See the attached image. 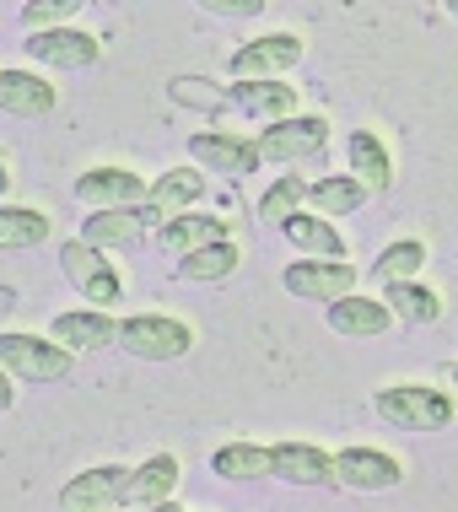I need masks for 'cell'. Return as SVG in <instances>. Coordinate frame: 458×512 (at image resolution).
<instances>
[{
    "instance_id": "6",
    "label": "cell",
    "mask_w": 458,
    "mask_h": 512,
    "mask_svg": "<svg viewBox=\"0 0 458 512\" xmlns=\"http://www.w3.org/2000/svg\"><path fill=\"white\" fill-rule=\"evenodd\" d=\"M286 292L308 302H335L345 292H356V270L340 265V259H297L286 270Z\"/></svg>"
},
{
    "instance_id": "20",
    "label": "cell",
    "mask_w": 458,
    "mask_h": 512,
    "mask_svg": "<svg viewBox=\"0 0 458 512\" xmlns=\"http://www.w3.org/2000/svg\"><path fill=\"white\" fill-rule=\"evenodd\" d=\"M54 340H60L65 351H97V345L119 340V324L103 308H92V313H60V318H54Z\"/></svg>"
},
{
    "instance_id": "4",
    "label": "cell",
    "mask_w": 458,
    "mask_h": 512,
    "mask_svg": "<svg viewBox=\"0 0 458 512\" xmlns=\"http://www.w3.org/2000/svg\"><path fill=\"white\" fill-rule=\"evenodd\" d=\"M60 270H65V281H71L81 297L97 302V308L119 302V275H114V265L103 259V248H92L87 238L60 243Z\"/></svg>"
},
{
    "instance_id": "38",
    "label": "cell",
    "mask_w": 458,
    "mask_h": 512,
    "mask_svg": "<svg viewBox=\"0 0 458 512\" xmlns=\"http://www.w3.org/2000/svg\"><path fill=\"white\" fill-rule=\"evenodd\" d=\"M453 389H458V367H453Z\"/></svg>"
},
{
    "instance_id": "22",
    "label": "cell",
    "mask_w": 458,
    "mask_h": 512,
    "mask_svg": "<svg viewBox=\"0 0 458 512\" xmlns=\"http://www.w3.org/2000/svg\"><path fill=\"white\" fill-rule=\"evenodd\" d=\"M281 232H286L291 248H302V254H313V259H340V254H345L340 232L329 227L324 216H297V211H291V216L281 221Z\"/></svg>"
},
{
    "instance_id": "25",
    "label": "cell",
    "mask_w": 458,
    "mask_h": 512,
    "mask_svg": "<svg viewBox=\"0 0 458 512\" xmlns=\"http://www.w3.org/2000/svg\"><path fill=\"white\" fill-rule=\"evenodd\" d=\"M308 200L324 216H345V211H356V205L367 200V184L356 173H329V178H318V184H308Z\"/></svg>"
},
{
    "instance_id": "27",
    "label": "cell",
    "mask_w": 458,
    "mask_h": 512,
    "mask_svg": "<svg viewBox=\"0 0 458 512\" xmlns=\"http://www.w3.org/2000/svg\"><path fill=\"white\" fill-rule=\"evenodd\" d=\"M211 469L221 480H265L270 475V448H259V442H227L211 459Z\"/></svg>"
},
{
    "instance_id": "15",
    "label": "cell",
    "mask_w": 458,
    "mask_h": 512,
    "mask_svg": "<svg viewBox=\"0 0 458 512\" xmlns=\"http://www.w3.org/2000/svg\"><path fill=\"white\" fill-rule=\"evenodd\" d=\"M227 108H238V114H248V119H286L291 108H297V92L291 87H281L275 76H265V81H238V87L227 92Z\"/></svg>"
},
{
    "instance_id": "31",
    "label": "cell",
    "mask_w": 458,
    "mask_h": 512,
    "mask_svg": "<svg viewBox=\"0 0 458 512\" xmlns=\"http://www.w3.org/2000/svg\"><path fill=\"white\" fill-rule=\"evenodd\" d=\"M302 200H308V184H302V178H281V184L259 200V216H265V221H286Z\"/></svg>"
},
{
    "instance_id": "34",
    "label": "cell",
    "mask_w": 458,
    "mask_h": 512,
    "mask_svg": "<svg viewBox=\"0 0 458 512\" xmlns=\"http://www.w3.org/2000/svg\"><path fill=\"white\" fill-rule=\"evenodd\" d=\"M0 410H11V372L0 367Z\"/></svg>"
},
{
    "instance_id": "8",
    "label": "cell",
    "mask_w": 458,
    "mask_h": 512,
    "mask_svg": "<svg viewBox=\"0 0 458 512\" xmlns=\"http://www.w3.org/2000/svg\"><path fill=\"white\" fill-rule=\"evenodd\" d=\"M38 65H54V71H87L97 60V38L92 33H76V27H44L22 44Z\"/></svg>"
},
{
    "instance_id": "33",
    "label": "cell",
    "mask_w": 458,
    "mask_h": 512,
    "mask_svg": "<svg viewBox=\"0 0 458 512\" xmlns=\"http://www.w3.org/2000/svg\"><path fill=\"white\" fill-rule=\"evenodd\" d=\"M205 11H216V17H232V22H243V17H259L265 11V0H200Z\"/></svg>"
},
{
    "instance_id": "23",
    "label": "cell",
    "mask_w": 458,
    "mask_h": 512,
    "mask_svg": "<svg viewBox=\"0 0 458 512\" xmlns=\"http://www.w3.org/2000/svg\"><path fill=\"white\" fill-rule=\"evenodd\" d=\"M221 238H227V221L221 216H184L178 211L168 227H162V248H168V254H194V248L221 243Z\"/></svg>"
},
{
    "instance_id": "2",
    "label": "cell",
    "mask_w": 458,
    "mask_h": 512,
    "mask_svg": "<svg viewBox=\"0 0 458 512\" xmlns=\"http://www.w3.org/2000/svg\"><path fill=\"white\" fill-rule=\"evenodd\" d=\"M119 345L130 356H141V362H173V356H184L194 335L189 324H178V318H162V313H135L119 324Z\"/></svg>"
},
{
    "instance_id": "35",
    "label": "cell",
    "mask_w": 458,
    "mask_h": 512,
    "mask_svg": "<svg viewBox=\"0 0 458 512\" xmlns=\"http://www.w3.org/2000/svg\"><path fill=\"white\" fill-rule=\"evenodd\" d=\"M11 184V173H6V162H0V189H6Z\"/></svg>"
},
{
    "instance_id": "14",
    "label": "cell",
    "mask_w": 458,
    "mask_h": 512,
    "mask_svg": "<svg viewBox=\"0 0 458 512\" xmlns=\"http://www.w3.org/2000/svg\"><path fill=\"white\" fill-rule=\"evenodd\" d=\"M151 227L146 205H108V211L87 216V227H81V238H87L92 248H124V243H141V232Z\"/></svg>"
},
{
    "instance_id": "10",
    "label": "cell",
    "mask_w": 458,
    "mask_h": 512,
    "mask_svg": "<svg viewBox=\"0 0 458 512\" xmlns=\"http://www.w3.org/2000/svg\"><path fill=\"white\" fill-rule=\"evenodd\" d=\"M270 475L291 486H335V453L313 448V442H281L270 448Z\"/></svg>"
},
{
    "instance_id": "36",
    "label": "cell",
    "mask_w": 458,
    "mask_h": 512,
    "mask_svg": "<svg viewBox=\"0 0 458 512\" xmlns=\"http://www.w3.org/2000/svg\"><path fill=\"white\" fill-rule=\"evenodd\" d=\"M11 308V292H0V313H6Z\"/></svg>"
},
{
    "instance_id": "24",
    "label": "cell",
    "mask_w": 458,
    "mask_h": 512,
    "mask_svg": "<svg viewBox=\"0 0 458 512\" xmlns=\"http://www.w3.org/2000/svg\"><path fill=\"white\" fill-rule=\"evenodd\" d=\"M388 313L405 318V324H437L442 318V297L432 292V286H415V281H388Z\"/></svg>"
},
{
    "instance_id": "17",
    "label": "cell",
    "mask_w": 458,
    "mask_h": 512,
    "mask_svg": "<svg viewBox=\"0 0 458 512\" xmlns=\"http://www.w3.org/2000/svg\"><path fill=\"white\" fill-rule=\"evenodd\" d=\"M388 324H394L388 302H372V297H356V292L329 302V329H335V335H383Z\"/></svg>"
},
{
    "instance_id": "7",
    "label": "cell",
    "mask_w": 458,
    "mask_h": 512,
    "mask_svg": "<svg viewBox=\"0 0 458 512\" xmlns=\"http://www.w3.org/2000/svg\"><path fill=\"white\" fill-rule=\"evenodd\" d=\"M302 60V44L291 33H270V38H254L232 54V81H265V76H281Z\"/></svg>"
},
{
    "instance_id": "18",
    "label": "cell",
    "mask_w": 458,
    "mask_h": 512,
    "mask_svg": "<svg viewBox=\"0 0 458 512\" xmlns=\"http://www.w3.org/2000/svg\"><path fill=\"white\" fill-rule=\"evenodd\" d=\"M173 486H178V459H173V453H157V459H146L141 469H130L124 507H162Z\"/></svg>"
},
{
    "instance_id": "12",
    "label": "cell",
    "mask_w": 458,
    "mask_h": 512,
    "mask_svg": "<svg viewBox=\"0 0 458 512\" xmlns=\"http://www.w3.org/2000/svg\"><path fill=\"white\" fill-rule=\"evenodd\" d=\"M76 200L97 205V211H108V205H135V200H146V184H141V173H130V168H92V173L76 178Z\"/></svg>"
},
{
    "instance_id": "3",
    "label": "cell",
    "mask_w": 458,
    "mask_h": 512,
    "mask_svg": "<svg viewBox=\"0 0 458 512\" xmlns=\"http://www.w3.org/2000/svg\"><path fill=\"white\" fill-rule=\"evenodd\" d=\"M0 367L27 383H60L71 372V351L60 340H38V335H0Z\"/></svg>"
},
{
    "instance_id": "11",
    "label": "cell",
    "mask_w": 458,
    "mask_h": 512,
    "mask_svg": "<svg viewBox=\"0 0 458 512\" xmlns=\"http://www.w3.org/2000/svg\"><path fill=\"white\" fill-rule=\"evenodd\" d=\"M189 151H194V162H200V168L227 173V178H243V173L259 168V146L254 141H238V135L205 130V135H194V141H189Z\"/></svg>"
},
{
    "instance_id": "13",
    "label": "cell",
    "mask_w": 458,
    "mask_h": 512,
    "mask_svg": "<svg viewBox=\"0 0 458 512\" xmlns=\"http://www.w3.org/2000/svg\"><path fill=\"white\" fill-rule=\"evenodd\" d=\"M124 486H130V469L119 464H103V469H87V475H76L71 486L60 491V507H124Z\"/></svg>"
},
{
    "instance_id": "37",
    "label": "cell",
    "mask_w": 458,
    "mask_h": 512,
    "mask_svg": "<svg viewBox=\"0 0 458 512\" xmlns=\"http://www.w3.org/2000/svg\"><path fill=\"white\" fill-rule=\"evenodd\" d=\"M442 6H448V17H458V0H442Z\"/></svg>"
},
{
    "instance_id": "1",
    "label": "cell",
    "mask_w": 458,
    "mask_h": 512,
    "mask_svg": "<svg viewBox=\"0 0 458 512\" xmlns=\"http://www.w3.org/2000/svg\"><path fill=\"white\" fill-rule=\"evenodd\" d=\"M372 405H378V415L388 426H399V432H442V426L453 421V399L442 389H426V383H394V389H383Z\"/></svg>"
},
{
    "instance_id": "21",
    "label": "cell",
    "mask_w": 458,
    "mask_h": 512,
    "mask_svg": "<svg viewBox=\"0 0 458 512\" xmlns=\"http://www.w3.org/2000/svg\"><path fill=\"white\" fill-rule=\"evenodd\" d=\"M345 157H351L356 178L367 184V195H383L388 184H394V162H388L383 141L372 130H351V141H345Z\"/></svg>"
},
{
    "instance_id": "16",
    "label": "cell",
    "mask_w": 458,
    "mask_h": 512,
    "mask_svg": "<svg viewBox=\"0 0 458 512\" xmlns=\"http://www.w3.org/2000/svg\"><path fill=\"white\" fill-rule=\"evenodd\" d=\"M54 108V87L44 76H27V71H0V114H17V119H44Z\"/></svg>"
},
{
    "instance_id": "26",
    "label": "cell",
    "mask_w": 458,
    "mask_h": 512,
    "mask_svg": "<svg viewBox=\"0 0 458 512\" xmlns=\"http://www.w3.org/2000/svg\"><path fill=\"white\" fill-rule=\"evenodd\" d=\"M49 238V216L33 205H0V248H38Z\"/></svg>"
},
{
    "instance_id": "9",
    "label": "cell",
    "mask_w": 458,
    "mask_h": 512,
    "mask_svg": "<svg viewBox=\"0 0 458 512\" xmlns=\"http://www.w3.org/2000/svg\"><path fill=\"white\" fill-rule=\"evenodd\" d=\"M405 480L399 459H388L378 448H345L335 453V486H351V491H388Z\"/></svg>"
},
{
    "instance_id": "28",
    "label": "cell",
    "mask_w": 458,
    "mask_h": 512,
    "mask_svg": "<svg viewBox=\"0 0 458 512\" xmlns=\"http://www.w3.org/2000/svg\"><path fill=\"white\" fill-rule=\"evenodd\" d=\"M184 281H221V275H232L238 270V243L232 238H221V243H205V248H194V254H184Z\"/></svg>"
},
{
    "instance_id": "5",
    "label": "cell",
    "mask_w": 458,
    "mask_h": 512,
    "mask_svg": "<svg viewBox=\"0 0 458 512\" xmlns=\"http://www.w3.org/2000/svg\"><path fill=\"white\" fill-rule=\"evenodd\" d=\"M329 141V124L324 119H275L265 135H259V157H270V162H302V157H318Z\"/></svg>"
},
{
    "instance_id": "32",
    "label": "cell",
    "mask_w": 458,
    "mask_h": 512,
    "mask_svg": "<svg viewBox=\"0 0 458 512\" xmlns=\"http://www.w3.org/2000/svg\"><path fill=\"white\" fill-rule=\"evenodd\" d=\"M173 98L178 103H194V108H227V98L205 92V81H173Z\"/></svg>"
},
{
    "instance_id": "30",
    "label": "cell",
    "mask_w": 458,
    "mask_h": 512,
    "mask_svg": "<svg viewBox=\"0 0 458 512\" xmlns=\"http://www.w3.org/2000/svg\"><path fill=\"white\" fill-rule=\"evenodd\" d=\"M92 0H27L22 6V22L33 27V33H44V27H60L65 17H76V11H87Z\"/></svg>"
},
{
    "instance_id": "19",
    "label": "cell",
    "mask_w": 458,
    "mask_h": 512,
    "mask_svg": "<svg viewBox=\"0 0 458 512\" xmlns=\"http://www.w3.org/2000/svg\"><path fill=\"white\" fill-rule=\"evenodd\" d=\"M205 195V178L200 173H189V168H173V173H162L157 184L146 189V216L157 221V216H178V211H189L194 200Z\"/></svg>"
},
{
    "instance_id": "29",
    "label": "cell",
    "mask_w": 458,
    "mask_h": 512,
    "mask_svg": "<svg viewBox=\"0 0 458 512\" xmlns=\"http://www.w3.org/2000/svg\"><path fill=\"white\" fill-rule=\"evenodd\" d=\"M421 265H426V248L415 243V238H405V243H388V248H383V259L372 265V275L388 286V281H410Z\"/></svg>"
}]
</instances>
